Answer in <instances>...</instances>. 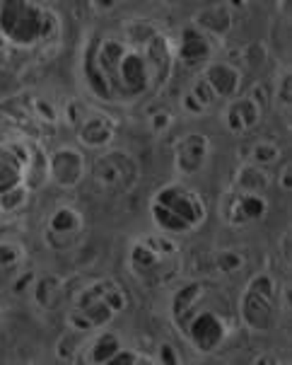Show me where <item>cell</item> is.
I'll list each match as a JSON object with an SVG mask.
<instances>
[{
  "label": "cell",
  "mask_w": 292,
  "mask_h": 365,
  "mask_svg": "<svg viewBox=\"0 0 292 365\" xmlns=\"http://www.w3.org/2000/svg\"><path fill=\"white\" fill-rule=\"evenodd\" d=\"M278 100H281V107H290V71L283 73V80L278 85Z\"/></svg>",
  "instance_id": "f546056e"
},
{
  "label": "cell",
  "mask_w": 292,
  "mask_h": 365,
  "mask_svg": "<svg viewBox=\"0 0 292 365\" xmlns=\"http://www.w3.org/2000/svg\"><path fill=\"white\" fill-rule=\"evenodd\" d=\"M128 269L142 286H167L182 271V250L172 235H142L128 250Z\"/></svg>",
  "instance_id": "5b68a950"
},
{
  "label": "cell",
  "mask_w": 292,
  "mask_h": 365,
  "mask_svg": "<svg viewBox=\"0 0 292 365\" xmlns=\"http://www.w3.org/2000/svg\"><path fill=\"white\" fill-rule=\"evenodd\" d=\"M210 155V138L206 133H189L174 145V170L184 177H194L206 167Z\"/></svg>",
  "instance_id": "5bb4252c"
},
{
  "label": "cell",
  "mask_w": 292,
  "mask_h": 365,
  "mask_svg": "<svg viewBox=\"0 0 292 365\" xmlns=\"http://www.w3.org/2000/svg\"><path fill=\"white\" fill-rule=\"evenodd\" d=\"M128 307V293L114 278H95L71 295L68 329L92 334L109 327Z\"/></svg>",
  "instance_id": "3957f363"
},
{
  "label": "cell",
  "mask_w": 292,
  "mask_h": 365,
  "mask_svg": "<svg viewBox=\"0 0 292 365\" xmlns=\"http://www.w3.org/2000/svg\"><path fill=\"white\" fill-rule=\"evenodd\" d=\"M0 140H3V138H0Z\"/></svg>",
  "instance_id": "1f68e13d"
},
{
  "label": "cell",
  "mask_w": 292,
  "mask_h": 365,
  "mask_svg": "<svg viewBox=\"0 0 292 365\" xmlns=\"http://www.w3.org/2000/svg\"><path fill=\"white\" fill-rule=\"evenodd\" d=\"M157 363H167V365H177L182 363V358H179L177 349H174L172 344H160V351H157V358H155Z\"/></svg>",
  "instance_id": "83f0119b"
},
{
  "label": "cell",
  "mask_w": 292,
  "mask_h": 365,
  "mask_svg": "<svg viewBox=\"0 0 292 365\" xmlns=\"http://www.w3.org/2000/svg\"><path fill=\"white\" fill-rule=\"evenodd\" d=\"M278 286L268 274H256L239 298V317L251 331H268L276 324Z\"/></svg>",
  "instance_id": "9c48e42d"
},
{
  "label": "cell",
  "mask_w": 292,
  "mask_h": 365,
  "mask_svg": "<svg viewBox=\"0 0 292 365\" xmlns=\"http://www.w3.org/2000/svg\"><path fill=\"white\" fill-rule=\"evenodd\" d=\"M215 51V36L206 34L203 29H198L196 24L182 29L177 44V61H182L184 66H208L210 56Z\"/></svg>",
  "instance_id": "9a60e30c"
},
{
  "label": "cell",
  "mask_w": 292,
  "mask_h": 365,
  "mask_svg": "<svg viewBox=\"0 0 292 365\" xmlns=\"http://www.w3.org/2000/svg\"><path fill=\"white\" fill-rule=\"evenodd\" d=\"M140 363H155V358H147V356L138 354V351L123 349V346H121V349L116 351V356L111 358L109 365H140Z\"/></svg>",
  "instance_id": "4316f807"
},
{
  "label": "cell",
  "mask_w": 292,
  "mask_h": 365,
  "mask_svg": "<svg viewBox=\"0 0 292 365\" xmlns=\"http://www.w3.org/2000/svg\"><path fill=\"white\" fill-rule=\"evenodd\" d=\"M177 44L152 20H126L95 34L83 53V76L104 104L130 107L155 95L172 78Z\"/></svg>",
  "instance_id": "6da1fadb"
},
{
  "label": "cell",
  "mask_w": 292,
  "mask_h": 365,
  "mask_svg": "<svg viewBox=\"0 0 292 365\" xmlns=\"http://www.w3.org/2000/svg\"><path fill=\"white\" fill-rule=\"evenodd\" d=\"M61 17L48 5L32 0H3L0 3V39L8 46L34 51L58 41Z\"/></svg>",
  "instance_id": "7a4b0ae2"
},
{
  "label": "cell",
  "mask_w": 292,
  "mask_h": 365,
  "mask_svg": "<svg viewBox=\"0 0 292 365\" xmlns=\"http://www.w3.org/2000/svg\"><path fill=\"white\" fill-rule=\"evenodd\" d=\"M0 312H3V310H0Z\"/></svg>",
  "instance_id": "d6a6232c"
},
{
  "label": "cell",
  "mask_w": 292,
  "mask_h": 365,
  "mask_svg": "<svg viewBox=\"0 0 292 365\" xmlns=\"http://www.w3.org/2000/svg\"><path fill=\"white\" fill-rule=\"evenodd\" d=\"M210 293V286L206 290V295L201 298V302L194 307V312L189 314V319L179 327V331L184 334L191 341V346L203 356H210L225 344V339L232 331V317L227 312H220L215 307H206V298Z\"/></svg>",
  "instance_id": "52a82bcc"
},
{
  "label": "cell",
  "mask_w": 292,
  "mask_h": 365,
  "mask_svg": "<svg viewBox=\"0 0 292 365\" xmlns=\"http://www.w3.org/2000/svg\"><path fill=\"white\" fill-rule=\"evenodd\" d=\"M201 78L210 85L217 100H232L241 88V73L229 63H208Z\"/></svg>",
  "instance_id": "e0dca14e"
},
{
  "label": "cell",
  "mask_w": 292,
  "mask_h": 365,
  "mask_svg": "<svg viewBox=\"0 0 292 365\" xmlns=\"http://www.w3.org/2000/svg\"><path fill=\"white\" fill-rule=\"evenodd\" d=\"M210 283L208 281H189L186 286H182L174 293L172 298V319L177 327H182L186 319H189V314L194 312V307L198 305V300L206 295Z\"/></svg>",
  "instance_id": "d6986e66"
},
{
  "label": "cell",
  "mask_w": 292,
  "mask_h": 365,
  "mask_svg": "<svg viewBox=\"0 0 292 365\" xmlns=\"http://www.w3.org/2000/svg\"><path fill=\"white\" fill-rule=\"evenodd\" d=\"M261 116H264V104L254 95H246V97H237V100L229 102L225 107L222 119H225V126L229 133L246 135L259 126Z\"/></svg>",
  "instance_id": "2e32d148"
},
{
  "label": "cell",
  "mask_w": 292,
  "mask_h": 365,
  "mask_svg": "<svg viewBox=\"0 0 292 365\" xmlns=\"http://www.w3.org/2000/svg\"><path fill=\"white\" fill-rule=\"evenodd\" d=\"M283 160V150L276 140H256V143L246 145L241 150V163L256 165L264 170H271L273 165H278Z\"/></svg>",
  "instance_id": "603a6c76"
},
{
  "label": "cell",
  "mask_w": 292,
  "mask_h": 365,
  "mask_svg": "<svg viewBox=\"0 0 292 365\" xmlns=\"http://www.w3.org/2000/svg\"><path fill=\"white\" fill-rule=\"evenodd\" d=\"M268 213V201L264 194H254V191H239L229 187L222 196L220 203V215L227 225L232 227H244L251 222H259Z\"/></svg>",
  "instance_id": "7c38bea8"
},
{
  "label": "cell",
  "mask_w": 292,
  "mask_h": 365,
  "mask_svg": "<svg viewBox=\"0 0 292 365\" xmlns=\"http://www.w3.org/2000/svg\"><path fill=\"white\" fill-rule=\"evenodd\" d=\"M34 300L43 310H56L66 300V281L53 274L41 276L34 286Z\"/></svg>",
  "instance_id": "7402d4cb"
},
{
  "label": "cell",
  "mask_w": 292,
  "mask_h": 365,
  "mask_svg": "<svg viewBox=\"0 0 292 365\" xmlns=\"http://www.w3.org/2000/svg\"><path fill=\"white\" fill-rule=\"evenodd\" d=\"M34 143L0 140V215H10L27 203L32 189L27 187Z\"/></svg>",
  "instance_id": "8992f818"
},
{
  "label": "cell",
  "mask_w": 292,
  "mask_h": 365,
  "mask_svg": "<svg viewBox=\"0 0 292 365\" xmlns=\"http://www.w3.org/2000/svg\"><path fill=\"white\" fill-rule=\"evenodd\" d=\"M150 215L165 235L194 232L206 222L208 206L196 189L172 182L160 187L150 199Z\"/></svg>",
  "instance_id": "277c9868"
},
{
  "label": "cell",
  "mask_w": 292,
  "mask_h": 365,
  "mask_svg": "<svg viewBox=\"0 0 292 365\" xmlns=\"http://www.w3.org/2000/svg\"><path fill=\"white\" fill-rule=\"evenodd\" d=\"M194 24L198 29H203L206 34L210 36H217V34H225L232 24V12H229V5H213V8L203 10L196 15Z\"/></svg>",
  "instance_id": "cb8c5ba5"
},
{
  "label": "cell",
  "mask_w": 292,
  "mask_h": 365,
  "mask_svg": "<svg viewBox=\"0 0 292 365\" xmlns=\"http://www.w3.org/2000/svg\"><path fill=\"white\" fill-rule=\"evenodd\" d=\"M150 123H152L155 131H167V128L172 126V114H170V111H165V109H160L157 114H152Z\"/></svg>",
  "instance_id": "f1b7e54d"
},
{
  "label": "cell",
  "mask_w": 292,
  "mask_h": 365,
  "mask_svg": "<svg viewBox=\"0 0 292 365\" xmlns=\"http://www.w3.org/2000/svg\"><path fill=\"white\" fill-rule=\"evenodd\" d=\"M85 215L75 206H58L48 215L46 227H43V242L53 252L73 250L85 235Z\"/></svg>",
  "instance_id": "8fae6325"
},
{
  "label": "cell",
  "mask_w": 292,
  "mask_h": 365,
  "mask_svg": "<svg viewBox=\"0 0 292 365\" xmlns=\"http://www.w3.org/2000/svg\"><path fill=\"white\" fill-rule=\"evenodd\" d=\"M121 349V336L114 331H102L95 339H87L83 346V354L78 361L83 363H95V365H109L111 358L116 356V351Z\"/></svg>",
  "instance_id": "ac0fdd59"
},
{
  "label": "cell",
  "mask_w": 292,
  "mask_h": 365,
  "mask_svg": "<svg viewBox=\"0 0 292 365\" xmlns=\"http://www.w3.org/2000/svg\"><path fill=\"white\" fill-rule=\"evenodd\" d=\"M66 121L75 128L78 143L85 148H107L116 138V119L102 109H92L80 100H71L66 107Z\"/></svg>",
  "instance_id": "30bf717a"
},
{
  "label": "cell",
  "mask_w": 292,
  "mask_h": 365,
  "mask_svg": "<svg viewBox=\"0 0 292 365\" xmlns=\"http://www.w3.org/2000/svg\"><path fill=\"white\" fill-rule=\"evenodd\" d=\"M244 266V257L237 252H215L210 255V269L217 274H234Z\"/></svg>",
  "instance_id": "484cf974"
},
{
  "label": "cell",
  "mask_w": 292,
  "mask_h": 365,
  "mask_svg": "<svg viewBox=\"0 0 292 365\" xmlns=\"http://www.w3.org/2000/svg\"><path fill=\"white\" fill-rule=\"evenodd\" d=\"M281 187L285 191H290V165H283V170H281Z\"/></svg>",
  "instance_id": "4dcf8cb0"
},
{
  "label": "cell",
  "mask_w": 292,
  "mask_h": 365,
  "mask_svg": "<svg viewBox=\"0 0 292 365\" xmlns=\"http://www.w3.org/2000/svg\"><path fill=\"white\" fill-rule=\"evenodd\" d=\"M27 250L20 242H0V288H8L22 276Z\"/></svg>",
  "instance_id": "ffe728a7"
},
{
  "label": "cell",
  "mask_w": 292,
  "mask_h": 365,
  "mask_svg": "<svg viewBox=\"0 0 292 365\" xmlns=\"http://www.w3.org/2000/svg\"><path fill=\"white\" fill-rule=\"evenodd\" d=\"M87 172L85 155L73 145H61L48 155V179L61 189H73Z\"/></svg>",
  "instance_id": "4fadbf2b"
},
{
  "label": "cell",
  "mask_w": 292,
  "mask_h": 365,
  "mask_svg": "<svg viewBox=\"0 0 292 365\" xmlns=\"http://www.w3.org/2000/svg\"><path fill=\"white\" fill-rule=\"evenodd\" d=\"M215 100L217 97H215V92L210 90V85L198 76L194 80V85L184 92L182 107L189 111V114H206V111L210 109V104H213Z\"/></svg>",
  "instance_id": "d4e9b609"
},
{
  "label": "cell",
  "mask_w": 292,
  "mask_h": 365,
  "mask_svg": "<svg viewBox=\"0 0 292 365\" xmlns=\"http://www.w3.org/2000/svg\"><path fill=\"white\" fill-rule=\"evenodd\" d=\"M92 184L107 196H123L138 184L140 165L126 150H107L92 165Z\"/></svg>",
  "instance_id": "ba28073f"
},
{
  "label": "cell",
  "mask_w": 292,
  "mask_h": 365,
  "mask_svg": "<svg viewBox=\"0 0 292 365\" xmlns=\"http://www.w3.org/2000/svg\"><path fill=\"white\" fill-rule=\"evenodd\" d=\"M268 187H271V172L264 170V167H256V165L241 163L232 177V189H239V191L264 194Z\"/></svg>",
  "instance_id": "44dd1931"
}]
</instances>
